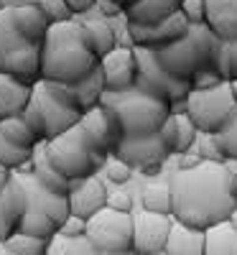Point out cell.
Here are the masks:
<instances>
[{
  "mask_svg": "<svg viewBox=\"0 0 237 255\" xmlns=\"http://www.w3.org/2000/svg\"><path fill=\"white\" fill-rule=\"evenodd\" d=\"M171 217L194 230H212L230 222L237 209V171L230 163H202L171 176Z\"/></svg>",
  "mask_w": 237,
  "mask_h": 255,
  "instance_id": "1",
  "label": "cell"
},
{
  "mask_svg": "<svg viewBox=\"0 0 237 255\" xmlns=\"http://www.w3.org/2000/svg\"><path fill=\"white\" fill-rule=\"evenodd\" d=\"M100 69V59L90 49L84 23H54L41 46V79L56 84H77Z\"/></svg>",
  "mask_w": 237,
  "mask_h": 255,
  "instance_id": "2",
  "label": "cell"
},
{
  "mask_svg": "<svg viewBox=\"0 0 237 255\" xmlns=\"http://www.w3.org/2000/svg\"><path fill=\"white\" fill-rule=\"evenodd\" d=\"M100 105L115 113L122 128V140L158 135L163 123L171 118V105L143 92L140 87L125 90V92H105Z\"/></svg>",
  "mask_w": 237,
  "mask_h": 255,
  "instance_id": "3",
  "label": "cell"
},
{
  "mask_svg": "<svg viewBox=\"0 0 237 255\" xmlns=\"http://www.w3.org/2000/svg\"><path fill=\"white\" fill-rule=\"evenodd\" d=\"M44 153L49 158V163L56 168L59 174H64L69 181H84L92 179L102 166H107V156L97 153L92 143L87 140L84 130L77 125L69 133H64L59 138L46 140Z\"/></svg>",
  "mask_w": 237,
  "mask_h": 255,
  "instance_id": "4",
  "label": "cell"
},
{
  "mask_svg": "<svg viewBox=\"0 0 237 255\" xmlns=\"http://www.w3.org/2000/svg\"><path fill=\"white\" fill-rule=\"evenodd\" d=\"M0 74H10L31 87L41 79V46L15 31L13 10L0 13Z\"/></svg>",
  "mask_w": 237,
  "mask_h": 255,
  "instance_id": "5",
  "label": "cell"
},
{
  "mask_svg": "<svg viewBox=\"0 0 237 255\" xmlns=\"http://www.w3.org/2000/svg\"><path fill=\"white\" fill-rule=\"evenodd\" d=\"M41 115L46 120V140L59 138L64 133H69L72 128H77L82 123V110L72 95L69 84H56V82H46L41 79L33 84V97H31Z\"/></svg>",
  "mask_w": 237,
  "mask_h": 255,
  "instance_id": "6",
  "label": "cell"
},
{
  "mask_svg": "<svg viewBox=\"0 0 237 255\" xmlns=\"http://www.w3.org/2000/svg\"><path fill=\"white\" fill-rule=\"evenodd\" d=\"M186 102H189L186 115L191 118V123L197 125V130L202 135H217L237 113V102H235L230 82L207 92H191Z\"/></svg>",
  "mask_w": 237,
  "mask_h": 255,
  "instance_id": "7",
  "label": "cell"
},
{
  "mask_svg": "<svg viewBox=\"0 0 237 255\" xmlns=\"http://www.w3.org/2000/svg\"><path fill=\"white\" fill-rule=\"evenodd\" d=\"M135 238V215H122L105 207L100 215L87 222V240L100 255H125L133 253Z\"/></svg>",
  "mask_w": 237,
  "mask_h": 255,
  "instance_id": "8",
  "label": "cell"
},
{
  "mask_svg": "<svg viewBox=\"0 0 237 255\" xmlns=\"http://www.w3.org/2000/svg\"><path fill=\"white\" fill-rule=\"evenodd\" d=\"M135 56H138V82H135V87H140L143 92L153 95V97H158L168 105L181 102L191 95V84L171 77L158 64L153 51L135 49Z\"/></svg>",
  "mask_w": 237,
  "mask_h": 255,
  "instance_id": "9",
  "label": "cell"
},
{
  "mask_svg": "<svg viewBox=\"0 0 237 255\" xmlns=\"http://www.w3.org/2000/svg\"><path fill=\"white\" fill-rule=\"evenodd\" d=\"M191 26L189 20L176 13L161 23H153V26H135V23H127V38H130V46L135 49H148V51H158L163 46H171L181 41L184 36H189Z\"/></svg>",
  "mask_w": 237,
  "mask_h": 255,
  "instance_id": "10",
  "label": "cell"
},
{
  "mask_svg": "<svg viewBox=\"0 0 237 255\" xmlns=\"http://www.w3.org/2000/svg\"><path fill=\"white\" fill-rule=\"evenodd\" d=\"M79 128L84 130V135H87V140L92 143L95 151L107 156V158L115 156L118 145L122 143V128H120L115 113L110 108H105V105H100V108H95L90 113H84Z\"/></svg>",
  "mask_w": 237,
  "mask_h": 255,
  "instance_id": "11",
  "label": "cell"
},
{
  "mask_svg": "<svg viewBox=\"0 0 237 255\" xmlns=\"http://www.w3.org/2000/svg\"><path fill=\"white\" fill-rule=\"evenodd\" d=\"M174 217L153 215V212H138L135 215V238H133V253L135 255H161L166 253V243L171 235Z\"/></svg>",
  "mask_w": 237,
  "mask_h": 255,
  "instance_id": "12",
  "label": "cell"
},
{
  "mask_svg": "<svg viewBox=\"0 0 237 255\" xmlns=\"http://www.w3.org/2000/svg\"><path fill=\"white\" fill-rule=\"evenodd\" d=\"M168 148L161 140V135H148V138H125L113 158L127 163L130 168H138V171H148L153 166H163V161L168 158Z\"/></svg>",
  "mask_w": 237,
  "mask_h": 255,
  "instance_id": "13",
  "label": "cell"
},
{
  "mask_svg": "<svg viewBox=\"0 0 237 255\" xmlns=\"http://www.w3.org/2000/svg\"><path fill=\"white\" fill-rule=\"evenodd\" d=\"M100 72L105 77L107 92H125L133 90L138 82V56L135 46H118L100 61Z\"/></svg>",
  "mask_w": 237,
  "mask_h": 255,
  "instance_id": "14",
  "label": "cell"
},
{
  "mask_svg": "<svg viewBox=\"0 0 237 255\" xmlns=\"http://www.w3.org/2000/svg\"><path fill=\"white\" fill-rule=\"evenodd\" d=\"M158 64L171 74V77H176L181 82H189L197 77V72L202 69L199 67V56H197V49H194V41L189 36H184L181 41H176V44H171V46H163L158 51H153Z\"/></svg>",
  "mask_w": 237,
  "mask_h": 255,
  "instance_id": "15",
  "label": "cell"
},
{
  "mask_svg": "<svg viewBox=\"0 0 237 255\" xmlns=\"http://www.w3.org/2000/svg\"><path fill=\"white\" fill-rule=\"evenodd\" d=\"M15 179L20 181V186H23V191H26V204H28L31 212H41V215L51 217L59 227L69 220V215H72L69 199L56 197V194H51V191H46L44 186L33 179V174L31 176H15Z\"/></svg>",
  "mask_w": 237,
  "mask_h": 255,
  "instance_id": "16",
  "label": "cell"
},
{
  "mask_svg": "<svg viewBox=\"0 0 237 255\" xmlns=\"http://www.w3.org/2000/svg\"><path fill=\"white\" fill-rule=\"evenodd\" d=\"M107 189L102 181H97L95 176L92 179H84V181H74V189L69 194V209L74 217H82V220H92L95 215L107 207Z\"/></svg>",
  "mask_w": 237,
  "mask_h": 255,
  "instance_id": "17",
  "label": "cell"
},
{
  "mask_svg": "<svg viewBox=\"0 0 237 255\" xmlns=\"http://www.w3.org/2000/svg\"><path fill=\"white\" fill-rule=\"evenodd\" d=\"M26 209H28L26 191H23V186H20V181L13 176L8 189L0 194V245L18 232V225H20V220H23Z\"/></svg>",
  "mask_w": 237,
  "mask_h": 255,
  "instance_id": "18",
  "label": "cell"
},
{
  "mask_svg": "<svg viewBox=\"0 0 237 255\" xmlns=\"http://www.w3.org/2000/svg\"><path fill=\"white\" fill-rule=\"evenodd\" d=\"M204 26L225 44L237 41V0H207Z\"/></svg>",
  "mask_w": 237,
  "mask_h": 255,
  "instance_id": "19",
  "label": "cell"
},
{
  "mask_svg": "<svg viewBox=\"0 0 237 255\" xmlns=\"http://www.w3.org/2000/svg\"><path fill=\"white\" fill-rule=\"evenodd\" d=\"M33 97V87L10 74H0V123L8 118H20Z\"/></svg>",
  "mask_w": 237,
  "mask_h": 255,
  "instance_id": "20",
  "label": "cell"
},
{
  "mask_svg": "<svg viewBox=\"0 0 237 255\" xmlns=\"http://www.w3.org/2000/svg\"><path fill=\"white\" fill-rule=\"evenodd\" d=\"M10 10H13V26H15V31L23 36L26 41H31V44L44 46L51 23H49V18L44 15V10L38 8V3L36 5H18V8H10Z\"/></svg>",
  "mask_w": 237,
  "mask_h": 255,
  "instance_id": "21",
  "label": "cell"
},
{
  "mask_svg": "<svg viewBox=\"0 0 237 255\" xmlns=\"http://www.w3.org/2000/svg\"><path fill=\"white\" fill-rule=\"evenodd\" d=\"M204 248H207L204 230H194L174 220L166 243V255H204Z\"/></svg>",
  "mask_w": 237,
  "mask_h": 255,
  "instance_id": "22",
  "label": "cell"
},
{
  "mask_svg": "<svg viewBox=\"0 0 237 255\" xmlns=\"http://www.w3.org/2000/svg\"><path fill=\"white\" fill-rule=\"evenodd\" d=\"M181 8V0H140L133 8H127V20L135 26H153L161 20L176 15Z\"/></svg>",
  "mask_w": 237,
  "mask_h": 255,
  "instance_id": "23",
  "label": "cell"
},
{
  "mask_svg": "<svg viewBox=\"0 0 237 255\" xmlns=\"http://www.w3.org/2000/svg\"><path fill=\"white\" fill-rule=\"evenodd\" d=\"M33 179L46 191H51V194H56V197H64V199H69L72 189H74V181H69L64 174H59L56 168L49 163L44 151L33 156Z\"/></svg>",
  "mask_w": 237,
  "mask_h": 255,
  "instance_id": "24",
  "label": "cell"
},
{
  "mask_svg": "<svg viewBox=\"0 0 237 255\" xmlns=\"http://www.w3.org/2000/svg\"><path fill=\"white\" fill-rule=\"evenodd\" d=\"M69 87H72V95H74L82 113H90V110L100 108V102H102V97L107 92V84H105V77H102L100 69L92 72L87 79H82L77 84H69Z\"/></svg>",
  "mask_w": 237,
  "mask_h": 255,
  "instance_id": "25",
  "label": "cell"
},
{
  "mask_svg": "<svg viewBox=\"0 0 237 255\" xmlns=\"http://www.w3.org/2000/svg\"><path fill=\"white\" fill-rule=\"evenodd\" d=\"M84 33H87L90 49L95 51V56L100 61L118 49V36L110 28V23H105V20H87V23H84Z\"/></svg>",
  "mask_w": 237,
  "mask_h": 255,
  "instance_id": "26",
  "label": "cell"
},
{
  "mask_svg": "<svg viewBox=\"0 0 237 255\" xmlns=\"http://www.w3.org/2000/svg\"><path fill=\"white\" fill-rule=\"evenodd\" d=\"M18 232H23V235H28V238H38V240L51 243V240L59 235V225H56L51 217L41 215V212L26 209L23 220H20V225H18Z\"/></svg>",
  "mask_w": 237,
  "mask_h": 255,
  "instance_id": "27",
  "label": "cell"
},
{
  "mask_svg": "<svg viewBox=\"0 0 237 255\" xmlns=\"http://www.w3.org/2000/svg\"><path fill=\"white\" fill-rule=\"evenodd\" d=\"M0 135H3L8 143L18 145V148H26V151H33L38 138L33 135V130L28 128V123L23 118H8L0 123Z\"/></svg>",
  "mask_w": 237,
  "mask_h": 255,
  "instance_id": "28",
  "label": "cell"
},
{
  "mask_svg": "<svg viewBox=\"0 0 237 255\" xmlns=\"http://www.w3.org/2000/svg\"><path fill=\"white\" fill-rule=\"evenodd\" d=\"M143 209L153 212V215H166L171 217L174 209V197H171V184H150L143 191Z\"/></svg>",
  "mask_w": 237,
  "mask_h": 255,
  "instance_id": "29",
  "label": "cell"
},
{
  "mask_svg": "<svg viewBox=\"0 0 237 255\" xmlns=\"http://www.w3.org/2000/svg\"><path fill=\"white\" fill-rule=\"evenodd\" d=\"M176 120V145H174V153L179 156H186L191 153V148L199 143V130H197V125L191 123L189 115H174Z\"/></svg>",
  "mask_w": 237,
  "mask_h": 255,
  "instance_id": "30",
  "label": "cell"
},
{
  "mask_svg": "<svg viewBox=\"0 0 237 255\" xmlns=\"http://www.w3.org/2000/svg\"><path fill=\"white\" fill-rule=\"evenodd\" d=\"M3 245H5L10 253H15V255H46V250H49V243H46V240L28 238V235H23V232H15V235H10Z\"/></svg>",
  "mask_w": 237,
  "mask_h": 255,
  "instance_id": "31",
  "label": "cell"
},
{
  "mask_svg": "<svg viewBox=\"0 0 237 255\" xmlns=\"http://www.w3.org/2000/svg\"><path fill=\"white\" fill-rule=\"evenodd\" d=\"M232 227L225 222V225H217L207 230V248H204V255H230V243H232Z\"/></svg>",
  "mask_w": 237,
  "mask_h": 255,
  "instance_id": "32",
  "label": "cell"
},
{
  "mask_svg": "<svg viewBox=\"0 0 237 255\" xmlns=\"http://www.w3.org/2000/svg\"><path fill=\"white\" fill-rule=\"evenodd\" d=\"M33 158V151H26V148H18L13 143H8L3 135H0V166L8 168V171H18L20 163H26Z\"/></svg>",
  "mask_w": 237,
  "mask_h": 255,
  "instance_id": "33",
  "label": "cell"
},
{
  "mask_svg": "<svg viewBox=\"0 0 237 255\" xmlns=\"http://www.w3.org/2000/svg\"><path fill=\"white\" fill-rule=\"evenodd\" d=\"M214 138H217L225 158H227V161H237V113L232 115V120H230Z\"/></svg>",
  "mask_w": 237,
  "mask_h": 255,
  "instance_id": "34",
  "label": "cell"
},
{
  "mask_svg": "<svg viewBox=\"0 0 237 255\" xmlns=\"http://www.w3.org/2000/svg\"><path fill=\"white\" fill-rule=\"evenodd\" d=\"M197 153L207 163H227V158H225L222 148H220V143H217V138H214V135H199Z\"/></svg>",
  "mask_w": 237,
  "mask_h": 255,
  "instance_id": "35",
  "label": "cell"
},
{
  "mask_svg": "<svg viewBox=\"0 0 237 255\" xmlns=\"http://www.w3.org/2000/svg\"><path fill=\"white\" fill-rule=\"evenodd\" d=\"M38 8L44 10V15L49 18V23H67L72 20V10L64 0H38Z\"/></svg>",
  "mask_w": 237,
  "mask_h": 255,
  "instance_id": "36",
  "label": "cell"
},
{
  "mask_svg": "<svg viewBox=\"0 0 237 255\" xmlns=\"http://www.w3.org/2000/svg\"><path fill=\"white\" fill-rule=\"evenodd\" d=\"M179 13L189 20V26H204V20H207V0H181Z\"/></svg>",
  "mask_w": 237,
  "mask_h": 255,
  "instance_id": "37",
  "label": "cell"
},
{
  "mask_svg": "<svg viewBox=\"0 0 237 255\" xmlns=\"http://www.w3.org/2000/svg\"><path fill=\"white\" fill-rule=\"evenodd\" d=\"M220 74L225 77V82H237V41L225 44L220 59Z\"/></svg>",
  "mask_w": 237,
  "mask_h": 255,
  "instance_id": "38",
  "label": "cell"
},
{
  "mask_svg": "<svg viewBox=\"0 0 237 255\" xmlns=\"http://www.w3.org/2000/svg\"><path fill=\"white\" fill-rule=\"evenodd\" d=\"M23 118L26 123H28V128L33 130V135L38 138V140H46V120H44V115H41V110H38V105L31 100L28 102V108L23 110Z\"/></svg>",
  "mask_w": 237,
  "mask_h": 255,
  "instance_id": "39",
  "label": "cell"
},
{
  "mask_svg": "<svg viewBox=\"0 0 237 255\" xmlns=\"http://www.w3.org/2000/svg\"><path fill=\"white\" fill-rule=\"evenodd\" d=\"M220 84H225L222 74L209 72V69H202V72H197V77L191 79V92H207V90L220 87Z\"/></svg>",
  "mask_w": 237,
  "mask_h": 255,
  "instance_id": "40",
  "label": "cell"
},
{
  "mask_svg": "<svg viewBox=\"0 0 237 255\" xmlns=\"http://www.w3.org/2000/svg\"><path fill=\"white\" fill-rule=\"evenodd\" d=\"M59 235H61V238H67V240H79V238H87V220L69 215V220L59 227Z\"/></svg>",
  "mask_w": 237,
  "mask_h": 255,
  "instance_id": "41",
  "label": "cell"
},
{
  "mask_svg": "<svg viewBox=\"0 0 237 255\" xmlns=\"http://www.w3.org/2000/svg\"><path fill=\"white\" fill-rule=\"evenodd\" d=\"M105 171H107V179H110L113 184H125V181H130V176H133V168L127 163H122V161H118V158L107 161Z\"/></svg>",
  "mask_w": 237,
  "mask_h": 255,
  "instance_id": "42",
  "label": "cell"
},
{
  "mask_svg": "<svg viewBox=\"0 0 237 255\" xmlns=\"http://www.w3.org/2000/svg\"><path fill=\"white\" fill-rule=\"evenodd\" d=\"M64 245H61V255H100L97 248L87 240V238H79V240H67L61 238Z\"/></svg>",
  "mask_w": 237,
  "mask_h": 255,
  "instance_id": "43",
  "label": "cell"
},
{
  "mask_svg": "<svg viewBox=\"0 0 237 255\" xmlns=\"http://www.w3.org/2000/svg\"><path fill=\"white\" fill-rule=\"evenodd\" d=\"M107 207L115 212H122V215H133V197L127 191H113L107 197Z\"/></svg>",
  "mask_w": 237,
  "mask_h": 255,
  "instance_id": "44",
  "label": "cell"
},
{
  "mask_svg": "<svg viewBox=\"0 0 237 255\" xmlns=\"http://www.w3.org/2000/svg\"><path fill=\"white\" fill-rule=\"evenodd\" d=\"M161 140L166 143V148L171 153H174V145H176V120H174V115H171L166 123H163V128H161Z\"/></svg>",
  "mask_w": 237,
  "mask_h": 255,
  "instance_id": "45",
  "label": "cell"
},
{
  "mask_svg": "<svg viewBox=\"0 0 237 255\" xmlns=\"http://www.w3.org/2000/svg\"><path fill=\"white\" fill-rule=\"evenodd\" d=\"M204 161H202V156L194 151V153H186V156H181V161H179V171H191V168H197V166H202Z\"/></svg>",
  "mask_w": 237,
  "mask_h": 255,
  "instance_id": "46",
  "label": "cell"
},
{
  "mask_svg": "<svg viewBox=\"0 0 237 255\" xmlns=\"http://www.w3.org/2000/svg\"><path fill=\"white\" fill-rule=\"evenodd\" d=\"M69 5L72 13H87L92 5H97V0H64Z\"/></svg>",
  "mask_w": 237,
  "mask_h": 255,
  "instance_id": "47",
  "label": "cell"
},
{
  "mask_svg": "<svg viewBox=\"0 0 237 255\" xmlns=\"http://www.w3.org/2000/svg\"><path fill=\"white\" fill-rule=\"evenodd\" d=\"M97 5H100L102 15H118V13H122V5L115 3V0H97Z\"/></svg>",
  "mask_w": 237,
  "mask_h": 255,
  "instance_id": "48",
  "label": "cell"
},
{
  "mask_svg": "<svg viewBox=\"0 0 237 255\" xmlns=\"http://www.w3.org/2000/svg\"><path fill=\"white\" fill-rule=\"evenodd\" d=\"M13 181V171H8V168H3L0 166V194H3V191L8 189V184Z\"/></svg>",
  "mask_w": 237,
  "mask_h": 255,
  "instance_id": "49",
  "label": "cell"
},
{
  "mask_svg": "<svg viewBox=\"0 0 237 255\" xmlns=\"http://www.w3.org/2000/svg\"><path fill=\"white\" fill-rule=\"evenodd\" d=\"M115 3H120V5H122V10H127V8H133L135 3H140V0H115Z\"/></svg>",
  "mask_w": 237,
  "mask_h": 255,
  "instance_id": "50",
  "label": "cell"
},
{
  "mask_svg": "<svg viewBox=\"0 0 237 255\" xmlns=\"http://www.w3.org/2000/svg\"><path fill=\"white\" fill-rule=\"evenodd\" d=\"M230 227H232V232H237V209L232 212V217H230V222H227Z\"/></svg>",
  "mask_w": 237,
  "mask_h": 255,
  "instance_id": "51",
  "label": "cell"
},
{
  "mask_svg": "<svg viewBox=\"0 0 237 255\" xmlns=\"http://www.w3.org/2000/svg\"><path fill=\"white\" fill-rule=\"evenodd\" d=\"M0 255H15V253H10L5 245H0Z\"/></svg>",
  "mask_w": 237,
  "mask_h": 255,
  "instance_id": "52",
  "label": "cell"
},
{
  "mask_svg": "<svg viewBox=\"0 0 237 255\" xmlns=\"http://www.w3.org/2000/svg\"><path fill=\"white\" fill-rule=\"evenodd\" d=\"M232 84V95H235V102H237V82H230Z\"/></svg>",
  "mask_w": 237,
  "mask_h": 255,
  "instance_id": "53",
  "label": "cell"
},
{
  "mask_svg": "<svg viewBox=\"0 0 237 255\" xmlns=\"http://www.w3.org/2000/svg\"><path fill=\"white\" fill-rule=\"evenodd\" d=\"M3 10H5V8H3V5H0V13H3Z\"/></svg>",
  "mask_w": 237,
  "mask_h": 255,
  "instance_id": "54",
  "label": "cell"
},
{
  "mask_svg": "<svg viewBox=\"0 0 237 255\" xmlns=\"http://www.w3.org/2000/svg\"><path fill=\"white\" fill-rule=\"evenodd\" d=\"M125 255H135V253H125Z\"/></svg>",
  "mask_w": 237,
  "mask_h": 255,
  "instance_id": "55",
  "label": "cell"
},
{
  "mask_svg": "<svg viewBox=\"0 0 237 255\" xmlns=\"http://www.w3.org/2000/svg\"><path fill=\"white\" fill-rule=\"evenodd\" d=\"M161 255H166V253H161Z\"/></svg>",
  "mask_w": 237,
  "mask_h": 255,
  "instance_id": "56",
  "label": "cell"
}]
</instances>
